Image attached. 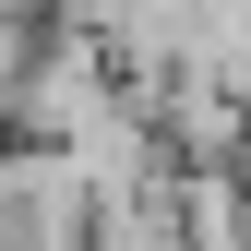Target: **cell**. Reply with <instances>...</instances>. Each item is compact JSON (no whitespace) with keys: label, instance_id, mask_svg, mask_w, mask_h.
Segmentation results:
<instances>
[{"label":"cell","instance_id":"obj_1","mask_svg":"<svg viewBox=\"0 0 251 251\" xmlns=\"http://www.w3.org/2000/svg\"><path fill=\"white\" fill-rule=\"evenodd\" d=\"M96 239V192L60 144H0V251H84Z\"/></svg>","mask_w":251,"mask_h":251},{"label":"cell","instance_id":"obj_2","mask_svg":"<svg viewBox=\"0 0 251 251\" xmlns=\"http://www.w3.org/2000/svg\"><path fill=\"white\" fill-rule=\"evenodd\" d=\"M60 155L84 168V192H96V203H132V192H155V179H168L155 96H144V84H108V96L72 120V144H60Z\"/></svg>","mask_w":251,"mask_h":251},{"label":"cell","instance_id":"obj_3","mask_svg":"<svg viewBox=\"0 0 251 251\" xmlns=\"http://www.w3.org/2000/svg\"><path fill=\"white\" fill-rule=\"evenodd\" d=\"M144 96H155V132H168V168H239L251 155V108L203 72V60H179V72L144 84Z\"/></svg>","mask_w":251,"mask_h":251},{"label":"cell","instance_id":"obj_4","mask_svg":"<svg viewBox=\"0 0 251 251\" xmlns=\"http://www.w3.org/2000/svg\"><path fill=\"white\" fill-rule=\"evenodd\" d=\"M168 203L192 251H251V168H168Z\"/></svg>","mask_w":251,"mask_h":251},{"label":"cell","instance_id":"obj_5","mask_svg":"<svg viewBox=\"0 0 251 251\" xmlns=\"http://www.w3.org/2000/svg\"><path fill=\"white\" fill-rule=\"evenodd\" d=\"M84 251H192V239H179L168 179H155V192H132V203H96V239H84Z\"/></svg>","mask_w":251,"mask_h":251}]
</instances>
